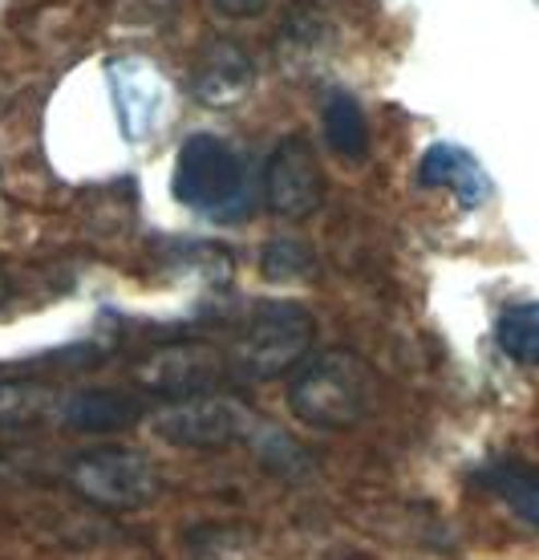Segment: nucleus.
<instances>
[{"label":"nucleus","instance_id":"1","mask_svg":"<svg viewBox=\"0 0 539 560\" xmlns=\"http://www.w3.org/2000/svg\"><path fill=\"white\" fill-rule=\"evenodd\" d=\"M377 402V378L370 362L345 346L308 353L292 370L289 410L317 431H349L370 419Z\"/></svg>","mask_w":539,"mask_h":560},{"label":"nucleus","instance_id":"2","mask_svg":"<svg viewBox=\"0 0 539 560\" xmlns=\"http://www.w3.org/2000/svg\"><path fill=\"white\" fill-rule=\"evenodd\" d=\"M317 322L296 301H260L227 346V370L235 382H272L292 374L313 353Z\"/></svg>","mask_w":539,"mask_h":560},{"label":"nucleus","instance_id":"3","mask_svg":"<svg viewBox=\"0 0 539 560\" xmlns=\"http://www.w3.org/2000/svg\"><path fill=\"white\" fill-rule=\"evenodd\" d=\"M171 191L199 215L239 220L248 211V163L215 135H191L175 154Z\"/></svg>","mask_w":539,"mask_h":560},{"label":"nucleus","instance_id":"4","mask_svg":"<svg viewBox=\"0 0 539 560\" xmlns=\"http://www.w3.org/2000/svg\"><path fill=\"white\" fill-rule=\"evenodd\" d=\"M263 422H256L251 410H244L223 390L166 398L163 407L151 410V431L171 447L183 451H223L239 443H256Z\"/></svg>","mask_w":539,"mask_h":560},{"label":"nucleus","instance_id":"5","mask_svg":"<svg viewBox=\"0 0 539 560\" xmlns=\"http://www.w3.org/2000/svg\"><path fill=\"white\" fill-rule=\"evenodd\" d=\"M66 479L106 512H142L163 495V479L147 455L130 447H94L66 463Z\"/></svg>","mask_w":539,"mask_h":560},{"label":"nucleus","instance_id":"6","mask_svg":"<svg viewBox=\"0 0 539 560\" xmlns=\"http://www.w3.org/2000/svg\"><path fill=\"white\" fill-rule=\"evenodd\" d=\"M325 199L320 159L305 135L280 139L263 163V208L280 220H308Z\"/></svg>","mask_w":539,"mask_h":560},{"label":"nucleus","instance_id":"7","mask_svg":"<svg viewBox=\"0 0 539 560\" xmlns=\"http://www.w3.org/2000/svg\"><path fill=\"white\" fill-rule=\"evenodd\" d=\"M223 378H232L227 353L208 346V341H171L139 365V382L151 394H163V398L211 394L220 390Z\"/></svg>","mask_w":539,"mask_h":560},{"label":"nucleus","instance_id":"8","mask_svg":"<svg viewBox=\"0 0 539 560\" xmlns=\"http://www.w3.org/2000/svg\"><path fill=\"white\" fill-rule=\"evenodd\" d=\"M251 82H256V66L244 54V45L215 37V42H208L199 49V57H195L191 90L195 98L208 102V106H232V102H239L248 94Z\"/></svg>","mask_w":539,"mask_h":560},{"label":"nucleus","instance_id":"9","mask_svg":"<svg viewBox=\"0 0 539 560\" xmlns=\"http://www.w3.org/2000/svg\"><path fill=\"white\" fill-rule=\"evenodd\" d=\"M418 183L434 187V191H455L462 208H479L491 196V183H487L479 159L450 142L426 147V154L418 159Z\"/></svg>","mask_w":539,"mask_h":560},{"label":"nucleus","instance_id":"10","mask_svg":"<svg viewBox=\"0 0 539 560\" xmlns=\"http://www.w3.org/2000/svg\"><path fill=\"white\" fill-rule=\"evenodd\" d=\"M57 419L82 434H118L142 419V402L118 390H78L57 402Z\"/></svg>","mask_w":539,"mask_h":560},{"label":"nucleus","instance_id":"11","mask_svg":"<svg viewBox=\"0 0 539 560\" xmlns=\"http://www.w3.org/2000/svg\"><path fill=\"white\" fill-rule=\"evenodd\" d=\"M474 483H479L487 495H495L499 504L512 508L524 524L539 528V467L536 463L512 459V455L487 459L483 467L474 471Z\"/></svg>","mask_w":539,"mask_h":560},{"label":"nucleus","instance_id":"12","mask_svg":"<svg viewBox=\"0 0 539 560\" xmlns=\"http://www.w3.org/2000/svg\"><path fill=\"white\" fill-rule=\"evenodd\" d=\"M332 28H329V16L320 13V4L313 0H296L284 16V25H280V61L284 66H301L305 57H317L320 45H329Z\"/></svg>","mask_w":539,"mask_h":560},{"label":"nucleus","instance_id":"13","mask_svg":"<svg viewBox=\"0 0 539 560\" xmlns=\"http://www.w3.org/2000/svg\"><path fill=\"white\" fill-rule=\"evenodd\" d=\"M325 142L341 159H365L370 154V122H365V110L358 106V98L349 94H332L325 102Z\"/></svg>","mask_w":539,"mask_h":560},{"label":"nucleus","instance_id":"14","mask_svg":"<svg viewBox=\"0 0 539 560\" xmlns=\"http://www.w3.org/2000/svg\"><path fill=\"white\" fill-rule=\"evenodd\" d=\"M54 407V390L37 378H4L0 382V431H21L42 422Z\"/></svg>","mask_w":539,"mask_h":560},{"label":"nucleus","instance_id":"15","mask_svg":"<svg viewBox=\"0 0 539 560\" xmlns=\"http://www.w3.org/2000/svg\"><path fill=\"white\" fill-rule=\"evenodd\" d=\"M499 350L519 365H539V301L507 305L495 322Z\"/></svg>","mask_w":539,"mask_h":560},{"label":"nucleus","instance_id":"16","mask_svg":"<svg viewBox=\"0 0 539 560\" xmlns=\"http://www.w3.org/2000/svg\"><path fill=\"white\" fill-rule=\"evenodd\" d=\"M260 272L272 284H301V280H308L317 272V256H313V248H308L305 240L280 236L272 244H263Z\"/></svg>","mask_w":539,"mask_h":560},{"label":"nucleus","instance_id":"17","mask_svg":"<svg viewBox=\"0 0 539 560\" xmlns=\"http://www.w3.org/2000/svg\"><path fill=\"white\" fill-rule=\"evenodd\" d=\"M223 16H235V21H244V16H256L268 9V0H211Z\"/></svg>","mask_w":539,"mask_h":560},{"label":"nucleus","instance_id":"18","mask_svg":"<svg viewBox=\"0 0 539 560\" xmlns=\"http://www.w3.org/2000/svg\"><path fill=\"white\" fill-rule=\"evenodd\" d=\"M9 301V280H4V272H0V305Z\"/></svg>","mask_w":539,"mask_h":560}]
</instances>
